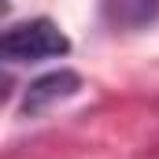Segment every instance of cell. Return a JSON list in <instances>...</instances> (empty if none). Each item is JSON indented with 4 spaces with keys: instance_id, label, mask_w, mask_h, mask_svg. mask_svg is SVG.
<instances>
[{
    "instance_id": "cell-1",
    "label": "cell",
    "mask_w": 159,
    "mask_h": 159,
    "mask_svg": "<svg viewBox=\"0 0 159 159\" xmlns=\"http://www.w3.org/2000/svg\"><path fill=\"white\" fill-rule=\"evenodd\" d=\"M70 52V37L52 22V19H26L4 30L0 37V56L7 63H41Z\"/></svg>"
},
{
    "instance_id": "cell-2",
    "label": "cell",
    "mask_w": 159,
    "mask_h": 159,
    "mask_svg": "<svg viewBox=\"0 0 159 159\" xmlns=\"http://www.w3.org/2000/svg\"><path fill=\"white\" fill-rule=\"evenodd\" d=\"M78 89H81V78L74 74V70H52V74H41V78L30 81L26 93H22V115H26V119H37V115H44L48 107L70 100Z\"/></svg>"
},
{
    "instance_id": "cell-3",
    "label": "cell",
    "mask_w": 159,
    "mask_h": 159,
    "mask_svg": "<svg viewBox=\"0 0 159 159\" xmlns=\"http://www.w3.org/2000/svg\"><path fill=\"white\" fill-rule=\"evenodd\" d=\"M104 11L122 30H141L159 19V0H107Z\"/></svg>"
}]
</instances>
